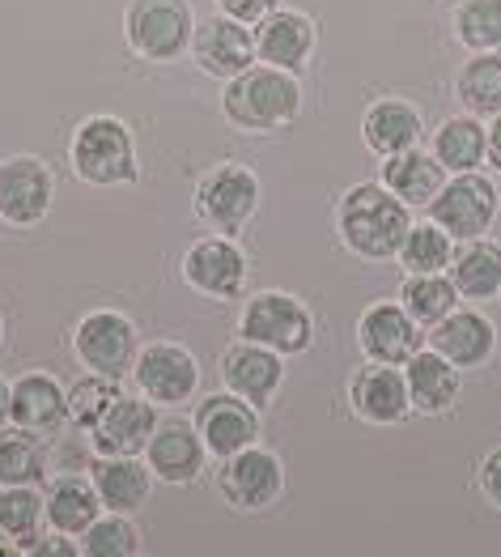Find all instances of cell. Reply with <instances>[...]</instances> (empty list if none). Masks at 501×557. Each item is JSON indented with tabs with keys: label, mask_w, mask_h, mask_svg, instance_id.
<instances>
[{
	"label": "cell",
	"mask_w": 501,
	"mask_h": 557,
	"mask_svg": "<svg viewBox=\"0 0 501 557\" xmlns=\"http://www.w3.org/2000/svg\"><path fill=\"white\" fill-rule=\"evenodd\" d=\"M485 158H489L493 171H501V115H493V124L485 133Z\"/></svg>",
	"instance_id": "cell-41"
},
{
	"label": "cell",
	"mask_w": 501,
	"mask_h": 557,
	"mask_svg": "<svg viewBox=\"0 0 501 557\" xmlns=\"http://www.w3.org/2000/svg\"><path fill=\"white\" fill-rule=\"evenodd\" d=\"M9 421L43 438H55L68 425V392L43 371H26L9 387Z\"/></svg>",
	"instance_id": "cell-20"
},
{
	"label": "cell",
	"mask_w": 501,
	"mask_h": 557,
	"mask_svg": "<svg viewBox=\"0 0 501 557\" xmlns=\"http://www.w3.org/2000/svg\"><path fill=\"white\" fill-rule=\"evenodd\" d=\"M429 153H434L451 175L476 171V166L485 162V124H480L476 115H455V120H447V124L434 133Z\"/></svg>",
	"instance_id": "cell-33"
},
{
	"label": "cell",
	"mask_w": 501,
	"mask_h": 557,
	"mask_svg": "<svg viewBox=\"0 0 501 557\" xmlns=\"http://www.w3.org/2000/svg\"><path fill=\"white\" fill-rule=\"evenodd\" d=\"M191 55H196L204 77L234 82L238 73H247L255 64V35L247 30V22H234L222 13V17H209V22H196Z\"/></svg>",
	"instance_id": "cell-14"
},
{
	"label": "cell",
	"mask_w": 501,
	"mask_h": 557,
	"mask_svg": "<svg viewBox=\"0 0 501 557\" xmlns=\"http://www.w3.org/2000/svg\"><path fill=\"white\" fill-rule=\"evenodd\" d=\"M340 243L370 264H387L400 256V243L412 231V213L400 196H391L383 184H358L340 196L336 209Z\"/></svg>",
	"instance_id": "cell-1"
},
{
	"label": "cell",
	"mask_w": 501,
	"mask_h": 557,
	"mask_svg": "<svg viewBox=\"0 0 501 557\" xmlns=\"http://www.w3.org/2000/svg\"><path fill=\"white\" fill-rule=\"evenodd\" d=\"M128 47L149 64H171L191 47L196 13L187 0H128L124 13Z\"/></svg>",
	"instance_id": "cell-4"
},
{
	"label": "cell",
	"mask_w": 501,
	"mask_h": 557,
	"mask_svg": "<svg viewBox=\"0 0 501 557\" xmlns=\"http://www.w3.org/2000/svg\"><path fill=\"white\" fill-rule=\"evenodd\" d=\"M425 209H429V222H438L455 243H467V238H480L493 226L498 187L489 184L485 175H476V171H459L455 180L442 184V191Z\"/></svg>",
	"instance_id": "cell-8"
},
{
	"label": "cell",
	"mask_w": 501,
	"mask_h": 557,
	"mask_svg": "<svg viewBox=\"0 0 501 557\" xmlns=\"http://www.w3.org/2000/svg\"><path fill=\"white\" fill-rule=\"evenodd\" d=\"M51 196H55V180L39 158L22 153V158H4L0 162V218L17 231L39 226L51 213Z\"/></svg>",
	"instance_id": "cell-12"
},
{
	"label": "cell",
	"mask_w": 501,
	"mask_h": 557,
	"mask_svg": "<svg viewBox=\"0 0 501 557\" xmlns=\"http://www.w3.org/2000/svg\"><path fill=\"white\" fill-rule=\"evenodd\" d=\"M429 349H438L447 362H455L459 371H472V367L493 358L498 332H493V324L480 311L455 307L447 320H438V324L429 327Z\"/></svg>",
	"instance_id": "cell-23"
},
{
	"label": "cell",
	"mask_w": 501,
	"mask_h": 557,
	"mask_svg": "<svg viewBox=\"0 0 501 557\" xmlns=\"http://www.w3.org/2000/svg\"><path fill=\"white\" fill-rule=\"evenodd\" d=\"M467 115H501V51H476L455 77Z\"/></svg>",
	"instance_id": "cell-32"
},
{
	"label": "cell",
	"mask_w": 501,
	"mask_h": 557,
	"mask_svg": "<svg viewBox=\"0 0 501 557\" xmlns=\"http://www.w3.org/2000/svg\"><path fill=\"white\" fill-rule=\"evenodd\" d=\"M480 490H485V498L501 511V447L489 451V460L480 465Z\"/></svg>",
	"instance_id": "cell-40"
},
{
	"label": "cell",
	"mask_w": 501,
	"mask_h": 557,
	"mask_svg": "<svg viewBox=\"0 0 501 557\" xmlns=\"http://www.w3.org/2000/svg\"><path fill=\"white\" fill-rule=\"evenodd\" d=\"M447 184V166L434 158V153H425L421 145H412L404 153H391V158H383V187L391 191V196H400L404 205H429L438 191Z\"/></svg>",
	"instance_id": "cell-26"
},
{
	"label": "cell",
	"mask_w": 501,
	"mask_h": 557,
	"mask_svg": "<svg viewBox=\"0 0 501 557\" xmlns=\"http://www.w3.org/2000/svg\"><path fill=\"white\" fill-rule=\"evenodd\" d=\"M425 327L412 320L400 302H370L358 320V345L370 362L404 367L416 349H425Z\"/></svg>",
	"instance_id": "cell-13"
},
{
	"label": "cell",
	"mask_w": 501,
	"mask_h": 557,
	"mask_svg": "<svg viewBox=\"0 0 501 557\" xmlns=\"http://www.w3.org/2000/svg\"><path fill=\"white\" fill-rule=\"evenodd\" d=\"M145 460H149L153 481H166V485H191V481L204 472L209 447H204V438H200L196 421L166 418V421H158V430L149 434Z\"/></svg>",
	"instance_id": "cell-15"
},
{
	"label": "cell",
	"mask_w": 501,
	"mask_h": 557,
	"mask_svg": "<svg viewBox=\"0 0 501 557\" xmlns=\"http://www.w3.org/2000/svg\"><path fill=\"white\" fill-rule=\"evenodd\" d=\"M51 456H47L43 434L26 425L0 430V485H47Z\"/></svg>",
	"instance_id": "cell-29"
},
{
	"label": "cell",
	"mask_w": 501,
	"mask_h": 557,
	"mask_svg": "<svg viewBox=\"0 0 501 557\" xmlns=\"http://www.w3.org/2000/svg\"><path fill=\"white\" fill-rule=\"evenodd\" d=\"M409 273H447L455 260V238L442 231L438 222H421L404 234L400 256H396Z\"/></svg>",
	"instance_id": "cell-34"
},
{
	"label": "cell",
	"mask_w": 501,
	"mask_h": 557,
	"mask_svg": "<svg viewBox=\"0 0 501 557\" xmlns=\"http://www.w3.org/2000/svg\"><path fill=\"white\" fill-rule=\"evenodd\" d=\"M222 4V13L234 17V22H247V26H255L260 17H268L273 9H280V0H217Z\"/></svg>",
	"instance_id": "cell-38"
},
{
	"label": "cell",
	"mask_w": 501,
	"mask_h": 557,
	"mask_svg": "<svg viewBox=\"0 0 501 557\" xmlns=\"http://www.w3.org/2000/svg\"><path fill=\"white\" fill-rule=\"evenodd\" d=\"M255 60L260 64H273V69H302L315 51V22L298 9H273L268 17L255 22Z\"/></svg>",
	"instance_id": "cell-19"
},
{
	"label": "cell",
	"mask_w": 501,
	"mask_h": 557,
	"mask_svg": "<svg viewBox=\"0 0 501 557\" xmlns=\"http://www.w3.org/2000/svg\"><path fill=\"white\" fill-rule=\"evenodd\" d=\"M238 336L242 341H255V345H268L280 358H293V354H306L311 341H315V320L306 311V302H298L293 294H255L247 307H242V320H238Z\"/></svg>",
	"instance_id": "cell-5"
},
{
	"label": "cell",
	"mask_w": 501,
	"mask_h": 557,
	"mask_svg": "<svg viewBox=\"0 0 501 557\" xmlns=\"http://www.w3.org/2000/svg\"><path fill=\"white\" fill-rule=\"evenodd\" d=\"M349 400H353V413L370 425H400L412 413L409 379L400 367H387V362H365L353 374Z\"/></svg>",
	"instance_id": "cell-18"
},
{
	"label": "cell",
	"mask_w": 501,
	"mask_h": 557,
	"mask_svg": "<svg viewBox=\"0 0 501 557\" xmlns=\"http://www.w3.org/2000/svg\"><path fill=\"white\" fill-rule=\"evenodd\" d=\"M9 421V383L0 379V425Z\"/></svg>",
	"instance_id": "cell-42"
},
{
	"label": "cell",
	"mask_w": 501,
	"mask_h": 557,
	"mask_svg": "<svg viewBox=\"0 0 501 557\" xmlns=\"http://www.w3.org/2000/svg\"><path fill=\"white\" fill-rule=\"evenodd\" d=\"M222 379H226V392L242 396L255 409H264V405H273V396L285 383V358L268 345L238 341L222 354Z\"/></svg>",
	"instance_id": "cell-17"
},
{
	"label": "cell",
	"mask_w": 501,
	"mask_h": 557,
	"mask_svg": "<svg viewBox=\"0 0 501 557\" xmlns=\"http://www.w3.org/2000/svg\"><path fill=\"white\" fill-rule=\"evenodd\" d=\"M196 430H200L209 456L226 460V456L251 447V443L260 438V409L247 405V400L234 396V392H213V396L200 400V409H196Z\"/></svg>",
	"instance_id": "cell-16"
},
{
	"label": "cell",
	"mask_w": 501,
	"mask_h": 557,
	"mask_svg": "<svg viewBox=\"0 0 501 557\" xmlns=\"http://www.w3.org/2000/svg\"><path fill=\"white\" fill-rule=\"evenodd\" d=\"M217 485H222V498L234 511H264L285 494V468L276 460V451L251 443V447L222 460Z\"/></svg>",
	"instance_id": "cell-9"
},
{
	"label": "cell",
	"mask_w": 501,
	"mask_h": 557,
	"mask_svg": "<svg viewBox=\"0 0 501 557\" xmlns=\"http://www.w3.org/2000/svg\"><path fill=\"white\" fill-rule=\"evenodd\" d=\"M120 400V379H107V374H86L68 387V421L82 425V430H93L98 418Z\"/></svg>",
	"instance_id": "cell-37"
},
{
	"label": "cell",
	"mask_w": 501,
	"mask_h": 557,
	"mask_svg": "<svg viewBox=\"0 0 501 557\" xmlns=\"http://www.w3.org/2000/svg\"><path fill=\"white\" fill-rule=\"evenodd\" d=\"M26 554L30 557H77L82 554V545H73L68 532H55V528H51V536H39Z\"/></svg>",
	"instance_id": "cell-39"
},
{
	"label": "cell",
	"mask_w": 501,
	"mask_h": 557,
	"mask_svg": "<svg viewBox=\"0 0 501 557\" xmlns=\"http://www.w3.org/2000/svg\"><path fill=\"white\" fill-rule=\"evenodd\" d=\"M260 209V180L242 162L213 166L196 187V213L213 234H242Z\"/></svg>",
	"instance_id": "cell-6"
},
{
	"label": "cell",
	"mask_w": 501,
	"mask_h": 557,
	"mask_svg": "<svg viewBox=\"0 0 501 557\" xmlns=\"http://www.w3.org/2000/svg\"><path fill=\"white\" fill-rule=\"evenodd\" d=\"M43 490L39 485H4L0 490V541L26 554L43 536Z\"/></svg>",
	"instance_id": "cell-30"
},
{
	"label": "cell",
	"mask_w": 501,
	"mask_h": 557,
	"mask_svg": "<svg viewBox=\"0 0 501 557\" xmlns=\"http://www.w3.org/2000/svg\"><path fill=\"white\" fill-rule=\"evenodd\" d=\"M73 354L77 362L93 374H107V379H124L133 374L140 354V332L137 324L124 315V311H90L77 332H73Z\"/></svg>",
	"instance_id": "cell-7"
},
{
	"label": "cell",
	"mask_w": 501,
	"mask_h": 557,
	"mask_svg": "<svg viewBox=\"0 0 501 557\" xmlns=\"http://www.w3.org/2000/svg\"><path fill=\"white\" fill-rule=\"evenodd\" d=\"M179 273L204 298H238L247 285V256L229 234H209L183 251Z\"/></svg>",
	"instance_id": "cell-10"
},
{
	"label": "cell",
	"mask_w": 501,
	"mask_h": 557,
	"mask_svg": "<svg viewBox=\"0 0 501 557\" xmlns=\"http://www.w3.org/2000/svg\"><path fill=\"white\" fill-rule=\"evenodd\" d=\"M404 379H409L412 413H421V418L451 413L459 392H463V371H459L455 362H447L438 349H416L404 362Z\"/></svg>",
	"instance_id": "cell-21"
},
{
	"label": "cell",
	"mask_w": 501,
	"mask_h": 557,
	"mask_svg": "<svg viewBox=\"0 0 501 557\" xmlns=\"http://www.w3.org/2000/svg\"><path fill=\"white\" fill-rule=\"evenodd\" d=\"M421 133H425L421 111L412 102H404V98L370 102V111H365L362 120V137L378 158H391V153H404L412 145H421Z\"/></svg>",
	"instance_id": "cell-27"
},
{
	"label": "cell",
	"mask_w": 501,
	"mask_h": 557,
	"mask_svg": "<svg viewBox=\"0 0 501 557\" xmlns=\"http://www.w3.org/2000/svg\"><path fill=\"white\" fill-rule=\"evenodd\" d=\"M455 39L467 51H501V0H459Z\"/></svg>",
	"instance_id": "cell-36"
},
{
	"label": "cell",
	"mask_w": 501,
	"mask_h": 557,
	"mask_svg": "<svg viewBox=\"0 0 501 557\" xmlns=\"http://www.w3.org/2000/svg\"><path fill=\"white\" fill-rule=\"evenodd\" d=\"M133 379H137L140 396L153 405H191V396L200 392V362L183 345L158 341L137 354Z\"/></svg>",
	"instance_id": "cell-11"
},
{
	"label": "cell",
	"mask_w": 501,
	"mask_h": 557,
	"mask_svg": "<svg viewBox=\"0 0 501 557\" xmlns=\"http://www.w3.org/2000/svg\"><path fill=\"white\" fill-rule=\"evenodd\" d=\"M222 115L242 133H276L289 128L302 115V86L293 73L273 64H251L226 82L222 94Z\"/></svg>",
	"instance_id": "cell-2"
},
{
	"label": "cell",
	"mask_w": 501,
	"mask_h": 557,
	"mask_svg": "<svg viewBox=\"0 0 501 557\" xmlns=\"http://www.w3.org/2000/svg\"><path fill=\"white\" fill-rule=\"evenodd\" d=\"M90 481L102 498V511L137 515L153 494V472L140 465V456H98Z\"/></svg>",
	"instance_id": "cell-24"
},
{
	"label": "cell",
	"mask_w": 501,
	"mask_h": 557,
	"mask_svg": "<svg viewBox=\"0 0 501 557\" xmlns=\"http://www.w3.org/2000/svg\"><path fill=\"white\" fill-rule=\"evenodd\" d=\"M43 511L47 523L55 532H68V536H82L93 519L102 515V498L93 490L90 476L82 472H60L43 485Z\"/></svg>",
	"instance_id": "cell-25"
},
{
	"label": "cell",
	"mask_w": 501,
	"mask_h": 557,
	"mask_svg": "<svg viewBox=\"0 0 501 557\" xmlns=\"http://www.w3.org/2000/svg\"><path fill=\"white\" fill-rule=\"evenodd\" d=\"M400 307L421 327H434L459 307L455 281L447 277V273H409V281L400 285Z\"/></svg>",
	"instance_id": "cell-31"
},
{
	"label": "cell",
	"mask_w": 501,
	"mask_h": 557,
	"mask_svg": "<svg viewBox=\"0 0 501 557\" xmlns=\"http://www.w3.org/2000/svg\"><path fill=\"white\" fill-rule=\"evenodd\" d=\"M0 341H4V320H0Z\"/></svg>",
	"instance_id": "cell-43"
},
{
	"label": "cell",
	"mask_w": 501,
	"mask_h": 557,
	"mask_svg": "<svg viewBox=\"0 0 501 557\" xmlns=\"http://www.w3.org/2000/svg\"><path fill=\"white\" fill-rule=\"evenodd\" d=\"M68 158H73V175L93 187L137 184L140 175L137 140L128 133V124L115 120V115L82 120L77 133H73V145H68Z\"/></svg>",
	"instance_id": "cell-3"
},
{
	"label": "cell",
	"mask_w": 501,
	"mask_h": 557,
	"mask_svg": "<svg viewBox=\"0 0 501 557\" xmlns=\"http://www.w3.org/2000/svg\"><path fill=\"white\" fill-rule=\"evenodd\" d=\"M447 277L455 281L459 298L467 302H489L493 294H501V243L493 238H467L455 251Z\"/></svg>",
	"instance_id": "cell-28"
},
{
	"label": "cell",
	"mask_w": 501,
	"mask_h": 557,
	"mask_svg": "<svg viewBox=\"0 0 501 557\" xmlns=\"http://www.w3.org/2000/svg\"><path fill=\"white\" fill-rule=\"evenodd\" d=\"M140 549L145 545H140L137 523L120 511L98 515L90 528L82 532V554L86 557H137Z\"/></svg>",
	"instance_id": "cell-35"
},
{
	"label": "cell",
	"mask_w": 501,
	"mask_h": 557,
	"mask_svg": "<svg viewBox=\"0 0 501 557\" xmlns=\"http://www.w3.org/2000/svg\"><path fill=\"white\" fill-rule=\"evenodd\" d=\"M153 430H158V409H153V400L120 396L90 430V443L98 456H140V451L149 447V434H153Z\"/></svg>",
	"instance_id": "cell-22"
}]
</instances>
